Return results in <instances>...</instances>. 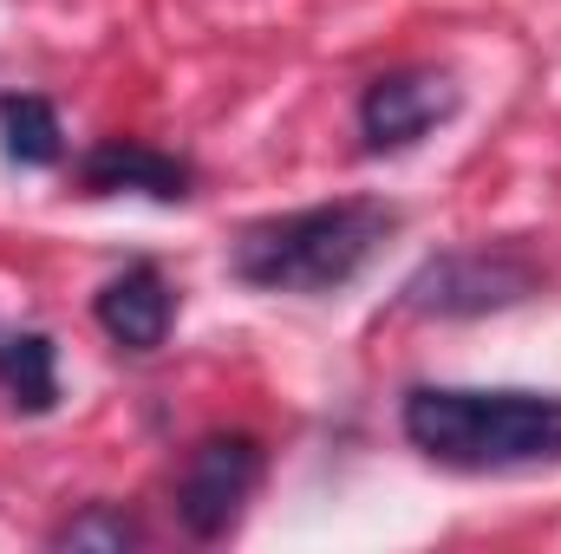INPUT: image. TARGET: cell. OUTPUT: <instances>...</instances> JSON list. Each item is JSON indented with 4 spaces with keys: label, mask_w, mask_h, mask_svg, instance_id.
<instances>
[{
    "label": "cell",
    "mask_w": 561,
    "mask_h": 554,
    "mask_svg": "<svg viewBox=\"0 0 561 554\" xmlns=\"http://www.w3.org/2000/svg\"><path fill=\"white\" fill-rule=\"evenodd\" d=\"M92 313H99V326H105L112 346H125V353H157V346L170 339L176 293H170V280H163L157 262H131L125 275H112L99 287Z\"/></svg>",
    "instance_id": "7"
},
{
    "label": "cell",
    "mask_w": 561,
    "mask_h": 554,
    "mask_svg": "<svg viewBox=\"0 0 561 554\" xmlns=\"http://www.w3.org/2000/svg\"><path fill=\"white\" fill-rule=\"evenodd\" d=\"M536 287H542V268L523 249H450L405 280V307L437 320H470V313H503Z\"/></svg>",
    "instance_id": "3"
},
{
    "label": "cell",
    "mask_w": 561,
    "mask_h": 554,
    "mask_svg": "<svg viewBox=\"0 0 561 554\" xmlns=\"http://www.w3.org/2000/svg\"><path fill=\"white\" fill-rule=\"evenodd\" d=\"M0 385L13 399V412L46 417L59 405V346L46 333H13L0 339Z\"/></svg>",
    "instance_id": "8"
},
{
    "label": "cell",
    "mask_w": 561,
    "mask_h": 554,
    "mask_svg": "<svg viewBox=\"0 0 561 554\" xmlns=\"http://www.w3.org/2000/svg\"><path fill=\"white\" fill-rule=\"evenodd\" d=\"M405 443L444 470H529L561 463V392L412 385L399 405Z\"/></svg>",
    "instance_id": "1"
},
{
    "label": "cell",
    "mask_w": 561,
    "mask_h": 554,
    "mask_svg": "<svg viewBox=\"0 0 561 554\" xmlns=\"http://www.w3.org/2000/svg\"><path fill=\"white\" fill-rule=\"evenodd\" d=\"M46 542L53 549H72V554H125V549H144V522L131 509H118V503H85Z\"/></svg>",
    "instance_id": "10"
},
{
    "label": "cell",
    "mask_w": 561,
    "mask_h": 554,
    "mask_svg": "<svg viewBox=\"0 0 561 554\" xmlns=\"http://www.w3.org/2000/svg\"><path fill=\"white\" fill-rule=\"evenodd\" d=\"M262 470H268V457H262V443L249 430H209L190 450L183 476H176V522H183V535L222 542L236 529L242 503L255 496Z\"/></svg>",
    "instance_id": "4"
},
{
    "label": "cell",
    "mask_w": 561,
    "mask_h": 554,
    "mask_svg": "<svg viewBox=\"0 0 561 554\" xmlns=\"http://www.w3.org/2000/svg\"><path fill=\"white\" fill-rule=\"evenodd\" d=\"M405 216L392 203L373 196H346V203H313V209H287L262 216L236 235L229 249V275L262 293H333L386 249V235Z\"/></svg>",
    "instance_id": "2"
},
{
    "label": "cell",
    "mask_w": 561,
    "mask_h": 554,
    "mask_svg": "<svg viewBox=\"0 0 561 554\" xmlns=\"http://www.w3.org/2000/svg\"><path fill=\"white\" fill-rule=\"evenodd\" d=\"M463 92L450 72H431V66H399V72H379L366 92H359V138L373 157H392V150H412L424 143L444 118H457Z\"/></svg>",
    "instance_id": "5"
},
{
    "label": "cell",
    "mask_w": 561,
    "mask_h": 554,
    "mask_svg": "<svg viewBox=\"0 0 561 554\" xmlns=\"http://www.w3.org/2000/svg\"><path fill=\"white\" fill-rule=\"evenodd\" d=\"M0 150H7V163H20V170H53V163L66 157L59 112H53L39 92H7V99H0Z\"/></svg>",
    "instance_id": "9"
},
{
    "label": "cell",
    "mask_w": 561,
    "mask_h": 554,
    "mask_svg": "<svg viewBox=\"0 0 561 554\" xmlns=\"http://www.w3.org/2000/svg\"><path fill=\"white\" fill-rule=\"evenodd\" d=\"M79 189L85 196H150V203H190L196 170L144 138H99L79 157Z\"/></svg>",
    "instance_id": "6"
}]
</instances>
